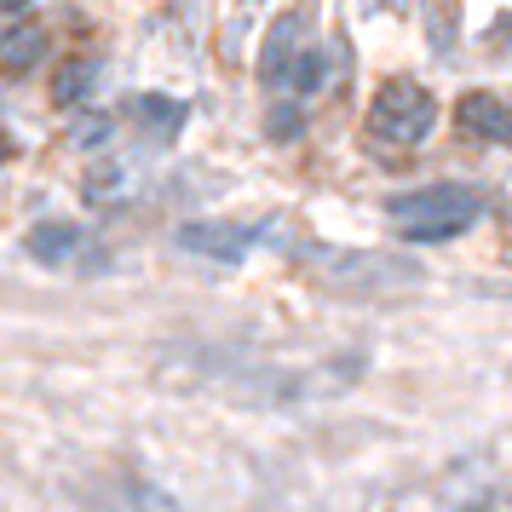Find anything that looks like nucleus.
<instances>
[{
  "mask_svg": "<svg viewBox=\"0 0 512 512\" xmlns=\"http://www.w3.org/2000/svg\"><path fill=\"white\" fill-rule=\"evenodd\" d=\"M478 213H484V202H478V190H466V185H426V190H403V196L386 202V219L403 231V242H449Z\"/></svg>",
  "mask_w": 512,
  "mask_h": 512,
  "instance_id": "obj_1",
  "label": "nucleus"
},
{
  "mask_svg": "<svg viewBox=\"0 0 512 512\" xmlns=\"http://www.w3.org/2000/svg\"><path fill=\"white\" fill-rule=\"evenodd\" d=\"M438 127V98L420 87L415 75H392L380 81L369 98V133L386 144H420Z\"/></svg>",
  "mask_w": 512,
  "mask_h": 512,
  "instance_id": "obj_2",
  "label": "nucleus"
},
{
  "mask_svg": "<svg viewBox=\"0 0 512 512\" xmlns=\"http://www.w3.org/2000/svg\"><path fill=\"white\" fill-rule=\"evenodd\" d=\"M259 236H265V225H213V219H196V225H179V248L208 254V259H242Z\"/></svg>",
  "mask_w": 512,
  "mask_h": 512,
  "instance_id": "obj_3",
  "label": "nucleus"
},
{
  "mask_svg": "<svg viewBox=\"0 0 512 512\" xmlns=\"http://www.w3.org/2000/svg\"><path fill=\"white\" fill-rule=\"evenodd\" d=\"M455 127L466 139H484V144H512V104L495 93H466L455 104Z\"/></svg>",
  "mask_w": 512,
  "mask_h": 512,
  "instance_id": "obj_4",
  "label": "nucleus"
},
{
  "mask_svg": "<svg viewBox=\"0 0 512 512\" xmlns=\"http://www.w3.org/2000/svg\"><path fill=\"white\" fill-rule=\"evenodd\" d=\"M47 58V29L41 24H12L0 35V75H29Z\"/></svg>",
  "mask_w": 512,
  "mask_h": 512,
  "instance_id": "obj_5",
  "label": "nucleus"
},
{
  "mask_svg": "<svg viewBox=\"0 0 512 512\" xmlns=\"http://www.w3.org/2000/svg\"><path fill=\"white\" fill-rule=\"evenodd\" d=\"M133 127H144L150 139H173L185 127V104L167 93H139L133 98Z\"/></svg>",
  "mask_w": 512,
  "mask_h": 512,
  "instance_id": "obj_6",
  "label": "nucleus"
},
{
  "mask_svg": "<svg viewBox=\"0 0 512 512\" xmlns=\"http://www.w3.org/2000/svg\"><path fill=\"white\" fill-rule=\"evenodd\" d=\"M93 87H98V64L93 58H70V64L52 70V104H64V110L93 104Z\"/></svg>",
  "mask_w": 512,
  "mask_h": 512,
  "instance_id": "obj_7",
  "label": "nucleus"
},
{
  "mask_svg": "<svg viewBox=\"0 0 512 512\" xmlns=\"http://www.w3.org/2000/svg\"><path fill=\"white\" fill-rule=\"evenodd\" d=\"M29 259H47V265H64V259L81 248V231H75L70 219H52V225H35L29 231Z\"/></svg>",
  "mask_w": 512,
  "mask_h": 512,
  "instance_id": "obj_8",
  "label": "nucleus"
},
{
  "mask_svg": "<svg viewBox=\"0 0 512 512\" xmlns=\"http://www.w3.org/2000/svg\"><path fill=\"white\" fill-rule=\"evenodd\" d=\"M334 271H340V277H357V282H409V277H415V265H409V259H380V254L340 259Z\"/></svg>",
  "mask_w": 512,
  "mask_h": 512,
  "instance_id": "obj_9",
  "label": "nucleus"
},
{
  "mask_svg": "<svg viewBox=\"0 0 512 512\" xmlns=\"http://www.w3.org/2000/svg\"><path fill=\"white\" fill-rule=\"evenodd\" d=\"M305 18H282V29L271 35V64H265V81H288V70H294V41H300Z\"/></svg>",
  "mask_w": 512,
  "mask_h": 512,
  "instance_id": "obj_10",
  "label": "nucleus"
},
{
  "mask_svg": "<svg viewBox=\"0 0 512 512\" xmlns=\"http://www.w3.org/2000/svg\"><path fill=\"white\" fill-rule=\"evenodd\" d=\"M104 139H110V121L104 116H93L87 127H75V144H104Z\"/></svg>",
  "mask_w": 512,
  "mask_h": 512,
  "instance_id": "obj_11",
  "label": "nucleus"
},
{
  "mask_svg": "<svg viewBox=\"0 0 512 512\" xmlns=\"http://www.w3.org/2000/svg\"><path fill=\"white\" fill-rule=\"evenodd\" d=\"M0 6H6V12H12V6H24V0H0Z\"/></svg>",
  "mask_w": 512,
  "mask_h": 512,
  "instance_id": "obj_12",
  "label": "nucleus"
},
{
  "mask_svg": "<svg viewBox=\"0 0 512 512\" xmlns=\"http://www.w3.org/2000/svg\"><path fill=\"white\" fill-rule=\"evenodd\" d=\"M0 156H6V139H0Z\"/></svg>",
  "mask_w": 512,
  "mask_h": 512,
  "instance_id": "obj_13",
  "label": "nucleus"
}]
</instances>
